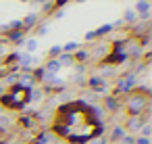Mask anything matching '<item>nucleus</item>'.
Wrapping results in <instances>:
<instances>
[{
  "instance_id": "obj_1",
  "label": "nucleus",
  "mask_w": 152,
  "mask_h": 144,
  "mask_svg": "<svg viewBox=\"0 0 152 144\" xmlns=\"http://www.w3.org/2000/svg\"><path fill=\"white\" fill-rule=\"evenodd\" d=\"M148 102H150L148 92H140V90L129 92L127 98H125V107H127L129 115H142V113L148 109Z\"/></svg>"
},
{
  "instance_id": "obj_2",
  "label": "nucleus",
  "mask_w": 152,
  "mask_h": 144,
  "mask_svg": "<svg viewBox=\"0 0 152 144\" xmlns=\"http://www.w3.org/2000/svg\"><path fill=\"white\" fill-rule=\"evenodd\" d=\"M146 119L142 117V115H131L129 119H127V123H125V129L133 136V134H137L140 132V127H142V123H144Z\"/></svg>"
},
{
  "instance_id": "obj_3",
  "label": "nucleus",
  "mask_w": 152,
  "mask_h": 144,
  "mask_svg": "<svg viewBox=\"0 0 152 144\" xmlns=\"http://www.w3.org/2000/svg\"><path fill=\"white\" fill-rule=\"evenodd\" d=\"M133 11H135L137 19H148V17H150V11H152V7H150V2H148V0H137Z\"/></svg>"
},
{
  "instance_id": "obj_4",
  "label": "nucleus",
  "mask_w": 152,
  "mask_h": 144,
  "mask_svg": "<svg viewBox=\"0 0 152 144\" xmlns=\"http://www.w3.org/2000/svg\"><path fill=\"white\" fill-rule=\"evenodd\" d=\"M23 46H25V52H27V54H34V52L40 48V40H38L36 36H31V38H27V40L23 42Z\"/></svg>"
},
{
  "instance_id": "obj_5",
  "label": "nucleus",
  "mask_w": 152,
  "mask_h": 144,
  "mask_svg": "<svg viewBox=\"0 0 152 144\" xmlns=\"http://www.w3.org/2000/svg\"><path fill=\"white\" fill-rule=\"evenodd\" d=\"M63 67H61V63H58V59H50L48 63H46V67H44V71L46 73H50V75H58V71H61Z\"/></svg>"
},
{
  "instance_id": "obj_6",
  "label": "nucleus",
  "mask_w": 152,
  "mask_h": 144,
  "mask_svg": "<svg viewBox=\"0 0 152 144\" xmlns=\"http://www.w3.org/2000/svg\"><path fill=\"white\" fill-rule=\"evenodd\" d=\"M21 23H23V29L27 32V29H31L36 23H38V13H29L25 19H21Z\"/></svg>"
},
{
  "instance_id": "obj_7",
  "label": "nucleus",
  "mask_w": 152,
  "mask_h": 144,
  "mask_svg": "<svg viewBox=\"0 0 152 144\" xmlns=\"http://www.w3.org/2000/svg\"><path fill=\"white\" fill-rule=\"evenodd\" d=\"M58 63H61V67H73L75 65V59H73V54H67V52H61L58 57Z\"/></svg>"
},
{
  "instance_id": "obj_8",
  "label": "nucleus",
  "mask_w": 152,
  "mask_h": 144,
  "mask_svg": "<svg viewBox=\"0 0 152 144\" xmlns=\"http://www.w3.org/2000/svg\"><path fill=\"white\" fill-rule=\"evenodd\" d=\"M140 52H142L140 42H129V46H127L125 54H127V57H140Z\"/></svg>"
},
{
  "instance_id": "obj_9",
  "label": "nucleus",
  "mask_w": 152,
  "mask_h": 144,
  "mask_svg": "<svg viewBox=\"0 0 152 144\" xmlns=\"http://www.w3.org/2000/svg\"><path fill=\"white\" fill-rule=\"evenodd\" d=\"M140 136H142V138H150V136H152V125H150V121H144V123H142Z\"/></svg>"
},
{
  "instance_id": "obj_10",
  "label": "nucleus",
  "mask_w": 152,
  "mask_h": 144,
  "mask_svg": "<svg viewBox=\"0 0 152 144\" xmlns=\"http://www.w3.org/2000/svg\"><path fill=\"white\" fill-rule=\"evenodd\" d=\"M125 136V127H121V125H117L115 129H113V134H110V140H121Z\"/></svg>"
},
{
  "instance_id": "obj_11",
  "label": "nucleus",
  "mask_w": 152,
  "mask_h": 144,
  "mask_svg": "<svg viewBox=\"0 0 152 144\" xmlns=\"http://www.w3.org/2000/svg\"><path fill=\"white\" fill-rule=\"evenodd\" d=\"M125 21L127 23H135L137 21V15H135L133 9H125Z\"/></svg>"
},
{
  "instance_id": "obj_12",
  "label": "nucleus",
  "mask_w": 152,
  "mask_h": 144,
  "mask_svg": "<svg viewBox=\"0 0 152 144\" xmlns=\"http://www.w3.org/2000/svg\"><path fill=\"white\" fill-rule=\"evenodd\" d=\"M61 50L69 54V52H75V50H79V44H77V42H67V44H65Z\"/></svg>"
},
{
  "instance_id": "obj_13",
  "label": "nucleus",
  "mask_w": 152,
  "mask_h": 144,
  "mask_svg": "<svg viewBox=\"0 0 152 144\" xmlns=\"http://www.w3.org/2000/svg\"><path fill=\"white\" fill-rule=\"evenodd\" d=\"M73 59H75V61H88V59H90V52H88V50H77V54H75Z\"/></svg>"
},
{
  "instance_id": "obj_14",
  "label": "nucleus",
  "mask_w": 152,
  "mask_h": 144,
  "mask_svg": "<svg viewBox=\"0 0 152 144\" xmlns=\"http://www.w3.org/2000/svg\"><path fill=\"white\" fill-rule=\"evenodd\" d=\"M119 144H135V136H131V134H125V136L119 140Z\"/></svg>"
},
{
  "instance_id": "obj_15",
  "label": "nucleus",
  "mask_w": 152,
  "mask_h": 144,
  "mask_svg": "<svg viewBox=\"0 0 152 144\" xmlns=\"http://www.w3.org/2000/svg\"><path fill=\"white\" fill-rule=\"evenodd\" d=\"M106 109H108V111H115V109H117V100H115V98H106Z\"/></svg>"
},
{
  "instance_id": "obj_16",
  "label": "nucleus",
  "mask_w": 152,
  "mask_h": 144,
  "mask_svg": "<svg viewBox=\"0 0 152 144\" xmlns=\"http://www.w3.org/2000/svg\"><path fill=\"white\" fill-rule=\"evenodd\" d=\"M38 34H40V36L48 34V23H42V25H40V29H38Z\"/></svg>"
},
{
  "instance_id": "obj_17",
  "label": "nucleus",
  "mask_w": 152,
  "mask_h": 144,
  "mask_svg": "<svg viewBox=\"0 0 152 144\" xmlns=\"http://www.w3.org/2000/svg\"><path fill=\"white\" fill-rule=\"evenodd\" d=\"M135 144H150V138H142V136H137V138H135Z\"/></svg>"
},
{
  "instance_id": "obj_18",
  "label": "nucleus",
  "mask_w": 152,
  "mask_h": 144,
  "mask_svg": "<svg viewBox=\"0 0 152 144\" xmlns=\"http://www.w3.org/2000/svg\"><path fill=\"white\" fill-rule=\"evenodd\" d=\"M61 52H63V50H61V46H52V48H50V54H54V57H58Z\"/></svg>"
},
{
  "instance_id": "obj_19",
  "label": "nucleus",
  "mask_w": 152,
  "mask_h": 144,
  "mask_svg": "<svg viewBox=\"0 0 152 144\" xmlns=\"http://www.w3.org/2000/svg\"><path fill=\"white\" fill-rule=\"evenodd\" d=\"M90 144H106V138H96V140H92Z\"/></svg>"
},
{
  "instance_id": "obj_20",
  "label": "nucleus",
  "mask_w": 152,
  "mask_h": 144,
  "mask_svg": "<svg viewBox=\"0 0 152 144\" xmlns=\"http://www.w3.org/2000/svg\"><path fill=\"white\" fill-rule=\"evenodd\" d=\"M4 54H7V48H4L2 44H0V61H2V59H4Z\"/></svg>"
},
{
  "instance_id": "obj_21",
  "label": "nucleus",
  "mask_w": 152,
  "mask_h": 144,
  "mask_svg": "<svg viewBox=\"0 0 152 144\" xmlns=\"http://www.w3.org/2000/svg\"><path fill=\"white\" fill-rule=\"evenodd\" d=\"M67 0H56V7H61V4H65Z\"/></svg>"
},
{
  "instance_id": "obj_22",
  "label": "nucleus",
  "mask_w": 152,
  "mask_h": 144,
  "mask_svg": "<svg viewBox=\"0 0 152 144\" xmlns=\"http://www.w3.org/2000/svg\"><path fill=\"white\" fill-rule=\"evenodd\" d=\"M7 144H23V142H19V140H13V142H7Z\"/></svg>"
},
{
  "instance_id": "obj_23",
  "label": "nucleus",
  "mask_w": 152,
  "mask_h": 144,
  "mask_svg": "<svg viewBox=\"0 0 152 144\" xmlns=\"http://www.w3.org/2000/svg\"><path fill=\"white\" fill-rule=\"evenodd\" d=\"M36 2H48V0H36Z\"/></svg>"
},
{
  "instance_id": "obj_24",
  "label": "nucleus",
  "mask_w": 152,
  "mask_h": 144,
  "mask_svg": "<svg viewBox=\"0 0 152 144\" xmlns=\"http://www.w3.org/2000/svg\"><path fill=\"white\" fill-rule=\"evenodd\" d=\"M77 2H83V0H77Z\"/></svg>"
},
{
  "instance_id": "obj_25",
  "label": "nucleus",
  "mask_w": 152,
  "mask_h": 144,
  "mask_svg": "<svg viewBox=\"0 0 152 144\" xmlns=\"http://www.w3.org/2000/svg\"><path fill=\"white\" fill-rule=\"evenodd\" d=\"M21 2H27V0H21Z\"/></svg>"
}]
</instances>
